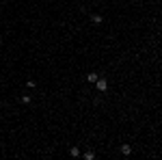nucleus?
Instances as JSON below:
<instances>
[{
  "label": "nucleus",
  "mask_w": 162,
  "mask_h": 160,
  "mask_svg": "<svg viewBox=\"0 0 162 160\" xmlns=\"http://www.w3.org/2000/svg\"><path fill=\"white\" fill-rule=\"evenodd\" d=\"M95 87H97V91H104V93H106V89H108V80L106 78H97L95 80Z\"/></svg>",
  "instance_id": "f257e3e1"
},
{
  "label": "nucleus",
  "mask_w": 162,
  "mask_h": 160,
  "mask_svg": "<svg viewBox=\"0 0 162 160\" xmlns=\"http://www.w3.org/2000/svg\"><path fill=\"white\" fill-rule=\"evenodd\" d=\"M84 158H86V160H93V158H95V152H91V149H89V152H84Z\"/></svg>",
  "instance_id": "423d86ee"
},
{
  "label": "nucleus",
  "mask_w": 162,
  "mask_h": 160,
  "mask_svg": "<svg viewBox=\"0 0 162 160\" xmlns=\"http://www.w3.org/2000/svg\"><path fill=\"white\" fill-rule=\"evenodd\" d=\"M69 154H72L74 158H78V156H80V149H78V147H72V149H69Z\"/></svg>",
  "instance_id": "39448f33"
},
{
  "label": "nucleus",
  "mask_w": 162,
  "mask_h": 160,
  "mask_svg": "<svg viewBox=\"0 0 162 160\" xmlns=\"http://www.w3.org/2000/svg\"><path fill=\"white\" fill-rule=\"evenodd\" d=\"M91 22H93V24H102V22H104V17L95 13V15H91Z\"/></svg>",
  "instance_id": "7ed1b4c3"
},
{
  "label": "nucleus",
  "mask_w": 162,
  "mask_h": 160,
  "mask_svg": "<svg viewBox=\"0 0 162 160\" xmlns=\"http://www.w3.org/2000/svg\"><path fill=\"white\" fill-rule=\"evenodd\" d=\"M121 154L123 156H130L132 154V145H121Z\"/></svg>",
  "instance_id": "f03ea898"
},
{
  "label": "nucleus",
  "mask_w": 162,
  "mask_h": 160,
  "mask_svg": "<svg viewBox=\"0 0 162 160\" xmlns=\"http://www.w3.org/2000/svg\"><path fill=\"white\" fill-rule=\"evenodd\" d=\"M100 78V76H97V74H95V72H91V74H86V82H95V80Z\"/></svg>",
  "instance_id": "20e7f679"
}]
</instances>
